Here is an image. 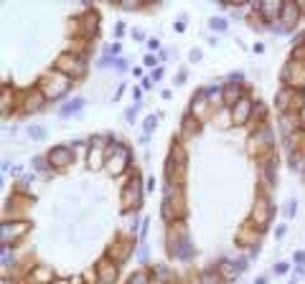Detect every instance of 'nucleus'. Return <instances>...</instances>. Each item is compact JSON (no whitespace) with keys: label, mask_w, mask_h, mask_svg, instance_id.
Wrapping results in <instances>:
<instances>
[{"label":"nucleus","mask_w":305,"mask_h":284,"mask_svg":"<svg viewBox=\"0 0 305 284\" xmlns=\"http://www.w3.org/2000/svg\"><path fill=\"white\" fill-rule=\"evenodd\" d=\"M28 223H5L3 226V244H8V239H15L20 233H26Z\"/></svg>","instance_id":"423d86ee"},{"label":"nucleus","mask_w":305,"mask_h":284,"mask_svg":"<svg viewBox=\"0 0 305 284\" xmlns=\"http://www.w3.org/2000/svg\"><path fill=\"white\" fill-rule=\"evenodd\" d=\"M97 277H99V284H115L117 267L110 264V259H102V262H97Z\"/></svg>","instance_id":"20e7f679"},{"label":"nucleus","mask_w":305,"mask_h":284,"mask_svg":"<svg viewBox=\"0 0 305 284\" xmlns=\"http://www.w3.org/2000/svg\"><path fill=\"white\" fill-rule=\"evenodd\" d=\"M46 99V94H41V91H33V97H28L26 99V109L28 112H36L38 107H41V102Z\"/></svg>","instance_id":"f8f14e48"},{"label":"nucleus","mask_w":305,"mask_h":284,"mask_svg":"<svg viewBox=\"0 0 305 284\" xmlns=\"http://www.w3.org/2000/svg\"><path fill=\"white\" fill-rule=\"evenodd\" d=\"M270 213H272V208L267 206V201H259V203L254 206V221L259 223V228L270 221Z\"/></svg>","instance_id":"0eeeda50"},{"label":"nucleus","mask_w":305,"mask_h":284,"mask_svg":"<svg viewBox=\"0 0 305 284\" xmlns=\"http://www.w3.org/2000/svg\"><path fill=\"white\" fill-rule=\"evenodd\" d=\"M127 160H130V152H127L125 147H120V145L112 147V157H110V162H107V165H110V173H112V175H120V173L125 170Z\"/></svg>","instance_id":"f03ea898"},{"label":"nucleus","mask_w":305,"mask_h":284,"mask_svg":"<svg viewBox=\"0 0 305 284\" xmlns=\"http://www.w3.org/2000/svg\"><path fill=\"white\" fill-rule=\"evenodd\" d=\"M72 150L69 147H54L51 152H49V162L51 165H56V168H64V165H69L72 162Z\"/></svg>","instance_id":"39448f33"},{"label":"nucleus","mask_w":305,"mask_h":284,"mask_svg":"<svg viewBox=\"0 0 305 284\" xmlns=\"http://www.w3.org/2000/svg\"><path fill=\"white\" fill-rule=\"evenodd\" d=\"M231 114H234V122H236V125H244V122L254 114V112H252V102H249L247 97H242V99L231 107Z\"/></svg>","instance_id":"7ed1b4c3"},{"label":"nucleus","mask_w":305,"mask_h":284,"mask_svg":"<svg viewBox=\"0 0 305 284\" xmlns=\"http://www.w3.org/2000/svg\"><path fill=\"white\" fill-rule=\"evenodd\" d=\"M259 13L265 15V20H272L277 13H282V5L280 3H262L259 5Z\"/></svg>","instance_id":"1a4fd4ad"},{"label":"nucleus","mask_w":305,"mask_h":284,"mask_svg":"<svg viewBox=\"0 0 305 284\" xmlns=\"http://www.w3.org/2000/svg\"><path fill=\"white\" fill-rule=\"evenodd\" d=\"M282 23H295L298 20V15H300V10H298V5L295 3H282Z\"/></svg>","instance_id":"6e6552de"},{"label":"nucleus","mask_w":305,"mask_h":284,"mask_svg":"<svg viewBox=\"0 0 305 284\" xmlns=\"http://www.w3.org/2000/svg\"><path fill=\"white\" fill-rule=\"evenodd\" d=\"M130 198H133V203H135V206L140 203V180H138V178H133L130 188L125 191V201H130Z\"/></svg>","instance_id":"9b49d317"},{"label":"nucleus","mask_w":305,"mask_h":284,"mask_svg":"<svg viewBox=\"0 0 305 284\" xmlns=\"http://www.w3.org/2000/svg\"><path fill=\"white\" fill-rule=\"evenodd\" d=\"M130 284H148V272H135Z\"/></svg>","instance_id":"dca6fc26"},{"label":"nucleus","mask_w":305,"mask_h":284,"mask_svg":"<svg viewBox=\"0 0 305 284\" xmlns=\"http://www.w3.org/2000/svg\"><path fill=\"white\" fill-rule=\"evenodd\" d=\"M31 132H33V137H43V130H38V127H33Z\"/></svg>","instance_id":"f3484780"},{"label":"nucleus","mask_w":305,"mask_h":284,"mask_svg":"<svg viewBox=\"0 0 305 284\" xmlns=\"http://www.w3.org/2000/svg\"><path fill=\"white\" fill-rule=\"evenodd\" d=\"M201 284H219V274L216 272H204L201 274Z\"/></svg>","instance_id":"ddd939ff"},{"label":"nucleus","mask_w":305,"mask_h":284,"mask_svg":"<svg viewBox=\"0 0 305 284\" xmlns=\"http://www.w3.org/2000/svg\"><path fill=\"white\" fill-rule=\"evenodd\" d=\"M145 127H148V130H152V127H155V117H150V120L145 122Z\"/></svg>","instance_id":"a211bd4d"},{"label":"nucleus","mask_w":305,"mask_h":284,"mask_svg":"<svg viewBox=\"0 0 305 284\" xmlns=\"http://www.w3.org/2000/svg\"><path fill=\"white\" fill-rule=\"evenodd\" d=\"M239 94H242V89H239L236 84H229L227 89H224V104H231V107H234V104L242 99Z\"/></svg>","instance_id":"9d476101"},{"label":"nucleus","mask_w":305,"mask_h":284,"mask_svg":"<svg viewBox=\"0 0 305 284\" xmlns=\"http://www.w3.org/2000/svg\"><path fill=\"white\" fill-rule=\"evenodd\" d=\"M219 274H224L227 279H231V274H236V269H231V264H229V262H222V267H219Z\"/></svg>","instance_id":"2eb2a0df"},{"label":"nucleus","mask_w":305,"mask_h":284,"mask_svg":"<svg viewBox=\"0 0 305 284\" xmlns=\"http://www.w3.org/2000/svg\"><path fill=\"white\" fill-rule=\"evenodd\" d=\"M81 104H84V99H74V102H72L69 107H64V109H61V114H72V112H79V109H81Z\"/></svg>","instance_id":"4468645a"},{"label":"nucleus","mask_w":305,"mask_h":284,"mask_svg":"<svg viewBox=\"0 0 305 284\" xmlns=\"http://www.w3.org/2000/svg\"><path fill=\"white\" fill-rule=\"evenodd\" d=\"M56 71L59 74H64V76H69V79H79L86 66H84V59L81 56H76V54H64L59 61H56Z\"/></svg>","instance_id":"f257e3e1"}]
</instances>
